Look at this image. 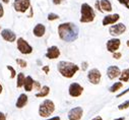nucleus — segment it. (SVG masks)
<instances>
[{
  "mask_svg": "<svg viewBox=\"0 0 129 120\" xmlns=\"http://www.w3.org/2000/svg\"><path fill=\"white\" fill-rule=\"evenodd\" d=\"M1 37L3 38V40L7 41V42H14L16 40V35L9 28H4L1 31Z\"/></svg>",
  "mask_w": 129,
  "mask_h": 120,
  "instance_id": "obj_12",
  "label": "nucleus"
},
{
  "mask_svg": "<svg viewBox=\"0 0 129 120\" xmlns=\"http://www.w3.org/2000/svg\"><path fill=\"white\" fill-rule=\"evenodd\" d=\"M120 18V15L115 13V14H109L106 15L103 19V25H108V24H113L115 22L118 21V19Z\"/></svg>",
  "mask_w": 129,
  "mask_h": 120,
  "instance_id": "obj_15",
  "label": "nucleus"
},
{
  "mask_svg": "<svg viewBox=\"0 0 129 120\" xmlns=\"http://www.w3.org/2000/svg\"><path fill=\"white\" fill-rule=\"evenodd\" d=\"M59 56H60V50L57 46H51L48 48L46 53V57L48 59H57Z\"/></svg>",
  "mask_w": 129,
  "mask_h": 120,
  "instance_id": "obj_13",
  "label": "nucleus"
},
{
  "mask_svg": "<svg viewBox=\"0 0 129 120\" xmlns=\"http://www.w3.org/2000/svg\"><path fill=\"white\" fill-rule=\"evenodd\" d=\"M50 93V87L48 85H44L43 87H41L40 92L36 94V97L37 98H44V97H47Z\"/></svg>",
  "mask_w": 129,
  "mask_h": 120,
  "instance_id": "obj_20",
  "label": "nucleus"
},
{
  "mask_svg": "<svg viewBox=\"0 0 129 120\" xmlns=\"http://www.w3.org/2000/svg\"><path fill=\"white\" fill-rule=\"evenodd\" d=\"M120 73H121V70H120V68L118 66H114L113 65V66L108 67V69H107V75H108V77L110 79H114V78L118 77L120 75Z\"/></svg>",
  "mask_w": 129,
  "mask_h": 120,
  "instance_id": "obj_14",
  "label": "nucleus"
},
{
  "mask_svg": "<svg viewBox=\"0 0 129 120\" xmlns=\"http://www.w3.org/2000/svg\"><path fill=\"white\" fill-rule=\"evenodd\" d=\"M127 46H128V47H129V41H128V42H127Z\"/></svg>",
  "mask_w": 129,
  "mask_h": 120,
  "instance_id": "obj_42",
  "label": "nucleus"
},
{
  "mask_svg": "<svg viewBox=\"0 0 129 120\" xmlns=\"http://www.w3.org/2000/svg\"><path fill=\"white\" fill-rule=\"evenodd\" d=\"M33 33H34V35H35L36 37L41 38V37H43V36L45 35V33H46V27H45L44 24H42V23H38V24L34 27Z\"/></svg>",
  "mask_w": 129,
  "mask_h": 120,
  "instance_id": "obj_16",
  "label": "nucleus"
},
{
  "mask_svg": "<svg viewBox=\"0 0 129 120\" xmlns=\"http://www.w3.org/2000/svg\"><path fill=\"white\" fill-rule=\"evenodd\" d=\"M87 66H88V65H87L86 62H83V63H82V69H83V70H85V68H87Z\"/></svg>",
  "mask_w": 129,
  "mask_h": 120,
  "instance_id": "obj_35",
  "label": "nucleus"
},
{
  "mask_svg": "<svg viewBox=\"0 0 129 120\" xmlns=\"http://www.w3.org/2000/svg\"><path fill=\"white\" fill-rule=\"evenodd\" d=\"M83 114V110L81 107H75L68 112V119L69 120H80Z\"/></svg>",
  "mask_w": 129,
  "mask_h": 120,
  "instance_id": "obj_11",
  "label": "nucleus"
},
{
  "mask_svg": "<svg viewBox=\"0 0 129 120\" xmlns=\"http://www.w3.org/2000/svg\"><path fill=\"white\" fill-rule=\"evenodd\" d=\"M34 79L31 76H26L25 79H24V83H23V87L25 89V92H30V91H33V88H34Z\"/></svg>",
  "mask_w": 129,
  "mask_h": 120,
  "instance_id": "obj_17",
  "label": "nucleus"
},
{
  "mask_svg": "<svg viewBox=\"0 0 129 120\" xmlns=\"http://www.w3.org/2000/svg\"><path fill=\"white\" fill-rule=\"evenodd\" d=\"M62 1H64V0H53V3L56 4V5H58V4L62 3Z\"/></svg>",
  "mask_w": 129,
  "mask_h": 120,
  "instance_id": "obj_34",
  "label": "nucleus"
},
{
  "mask_svg": "<svg viewBox=\"0 0 129 120\" xmlns=\"http://www.w3.org/2000/svg\"><path fill=\"white\" fill-rule=\"evenodd\" d=\"M94 10L93 8L87 4L83 3L81 5V17H80V22H91L94 19Z\"/></svg>",
  "mask_w": 129,
  "mask_h": 120,
  "instance_id": "obj_3",
  "label": "nucleus"
},
{
  "mask_svg": "<svg viewBox=\"0 0 129 120\" xmlns=\"http://www.w3.org/2000/svg\"><path fill=\"white\" fill-rule=\"evenodd\" d=\"M34 88H36V89H38V91H40L41 89V84H40V82L39 81H34Z\"/></svg>",
  "mask_w": 129,
  "mask_h": 120,
  "instance_id": "obj_29",
  "label": "nucleus"
},
{
  "mask_svg": "<svg viewBox=\"0 0 129 120\" xmlns=\"http://www.w3.org/2000/svg\"><path fill=\"white\" fill-rule=\"evenodd\" d=\"M43 70H44L46 73H48V72H49V67H48V66H44V67H43Z\"/></svg>",
  "mask_w": 129,
  "mask_h": 120,
  "instance_id": "obj_37",
  "label": "nucleus"
},
{
  "mask_svg": "<svg viewBox=\"0 0 129 120\" xmlns=\"http://www.w3.org/2000/svg\"><path fill=\"white\" fill-rule=\"evenodd\" d=\"M17 49L21 54L27 55L33 52V47H31L24 39L22 38H18L17 39Z\"/></svg>",
  "mask_w": 129,
  "mask_h": 120,
  "instance_id": "obj_5",
  "label": "nucleus"
},
{
  "mask_svg": "<svg viewBox=\"0 0 129 120\" xmlns=\"http://www.w3.org/2000/svg\"><path fill=\"white\" fill-rule=\"evenodd\" d=\"M114 120H125L124 117H120V118H117V119H114Z\"/></svg>",
  "mask_w": 129,
  "mask_h": 120,
  "instance_id": "obj_39",
  "label": "nucleus"
},
{
  "mask_svg": "<svg viewBox=\"0 0 129 120\" xmlns=\"http://www.w3.org/2000/svg\"><path fill=\"white\" fill-rule=\"evenodd\" d=\"M0 120H6V115L3 112H0Z\"/></svg>",
  "mask_w": 129,
  "mask_h": 120,
  "instance_id": "obj_32",
  "label": "nucleus"
},
{
  "mask_svg": "<svg viewBox=\"0 0 129 120\" xmlns=\"http://www.w3.org/2000/svg\"><path fill=\"white\" fill-rule=\"evenodd\" d=\"M128 92H129V88H127V89H126V91H124V92H122L121 94H119V95L117 96V98H120V97H122L123 95H125V94H126V93H128Z\"/></svg>",
  "mask_w": 129,
  "mask_h": 120,
  "instance_id": "obj_33",
  "label": "nucleus"
},
{
  "mask_svg": "<svg viewBox=\"0 0 129 120\" xmlns=\"http://www.w3.org/2000/svg\"><path fill=\"white\" fill-rule=\"evenodd\" d=\"M122 86H123V83H122L121 81H117V82H115V83L109 88V91H110L111 93H115V92L119 91V89H120Z\"/></svg>",
  "mask_w": 129,
  "mask_h": 120,
  "instance_id": "obj_23",
  "label": "nucleus"
},
{
  "mask_svg": "<svg viewBox=\"0 0 129 120\" xmlns=\"http://www.w3.org/2000/svg\"><path fill=\"white\" fill-rule=\"evenodd\" d=\"M119 80L120 81H125V82L129 81V69L128 68L121 71V73L119 75Z\"/></svg>",
  "mask_w": 129,
  "mask_h": 120,
  "instance_id": "obj_21",
  "label": "nucleus"
},
{
  "mask_svg": "<svg viewBox=\"0 0 129 120\" xmlns=\"http://www.w3.org/2000/svg\"><path fill=\"white\" fill-rule=\"evenodd\" d=\"M129 107V100L128 101H125L124 103H122V104H120L119 106H118V109L119 110H124V109H127Z\"/></svg>",
  "mask_w": 129,
  "mask_h": 120,
  "instance_id": "obj_26",
  "label": "nucleus"
},
{
  "mask_svg": "<svg viewBox=\"0 0 129 120\" xmlns=\"http://www.w3.org/2000/svg\"><path fill=\"white\" fill-rule=\"evenodd\" d=\"M113 57H114L115 59H120V58H121V53L114 52V53H113Z\"/></svg>",
  "mask_w": 129,
  "mask_h": 120,
  "instance_id": "obj_31",
  "label": "nucleus"
},
{
  "mask_svg": "<svg viewBox=\"0 0 129 120\" xmlns=\"http://www.w3.org/2000/svg\"><path fill=\"white\" fill-rule=\"evenodd\" d=\"M29 5H30V0H14L13 3L14 9L17 12H21V13L25 12L29 8Z\"/></svg>",
  "mask_w": 129,
  "mask_h": 120,
  "instance_id": "obj_7",
  "label": "nucleus"
},
{
  "mask_svg": "<svg viewBox=\"0 0 129 120\" xmlns=\"http://www.w3.org/2000/svg\"><path fill=\"white\" fill-rule=\"evenodd\" d=\"M26 104H27V96H26L25 94L19 95V97H18V99H17V101H16V103H15L16 108L21 109V108H23Z\"/></svg>",
  "mask_w": 129,
  "mask_h": 120,
  "instance_id": "obj_18",
  "label": "nucleus"
},
{
  "mask_svg": "<svg viewBox=\"0 0 129 120\" xmlns=\"http://www.w3.org/2000/svg\"><path fill=\"white\" fill-rule=\"evenodd\" d=\"M16 63L20 66V67H22V68H24V67H26V65H27V63H26V61L25 60H23V59H16Z\"/></svg>",
  "mask_w": 129,
  "mask_h": 120,
  "instance_id": "obj_24",
  "label": "nucleus"
},
{
  "mask_svg": "<svg viewBox=\"0 0 129 120\" xmlns=\"http://www.w3.org/2000/svg\"><path fill=\"white\" fill-rule=\"evenodd\" d=\"M2 2H4V3H8V2H9V0H2Z\"/></svg>",
  "mask_w": 129,
  "mask_h": 120,
  "instance_id": "obj_41",
  "label": "nucleus"
},
{
  "mask_svg": "<svg viewBox=\"0 0 129 120\" xmlns=\"http://www.w3.org/2000/svg\"><path fill=\"white\" fill-rule=\"evenodd\" d=\"M79 29L76 24L73 22L61 23L58 26V35L59 38L65 42H73L78 38Z\"/></svg>",
  "mask_w": 129,
  "mask_h": 120,
  "instance_id": "obj_1",
  "label": "nucleus"
},
{
  "mask_svg": "<svg viewBox=\"0 0 129 120\" xmlns=\"http://www.w3.org/2000/svg\"><path fill=\"white\" fill-rule=\"evenodd\" d=\"M102 78V73L100 72L99 69L92 68L87 72V79L90 83L92 84H99Z\"/></svg>",
  "mask_w": 129,
  "mask_h": 120,
  "instance_id": "obj_6",
  "label": "nucleus"
},
{
  "mask_svg": "<svg viewBox=\"0 0 129 120\" xmlns=\"http://www.w3.org/2000/svg\"><path fill=\"white\" fill-rule=\"evenodd\" d=\"M100 4H101V9L104 10V11H107V12H110L112 10V4L109 0H101L100 1Z\"/></svg>",
  "mask_w": 129,
  "mask_h": 120,
  "instance_id": "obj_19",
  "label": "nucleus"
},
{
  "mask_svg": "<svg viewBox=\"0 0 129 120\" xmlns=\"http://www.w3.org/2000/svg\"><path fill=\"white\" fill-rule=\"evenodd\" d=\"M118 1H119L121 4H123L126 8L129 9V0H118Z\"/></svg>",
  "mask_w": 129,
  "mask_h": 120,
  "instance_id": "obj_28",
  "label": "nucleus"
},
{
  "mask_svg": "<svg viewBox=\"0 0 129 120\" xmlns=\"http://www.w3.org/2000/svg\"><path fill=\"white\" fill-rule=\"evenodd\" d=\"M91 120H103V118H102L101 116H96V117H94V118H92Z\"/></svg>",
  "mask_w": 129,
  "mask_h": 120,
  "instance_id": "obj_38",
  "label": "nucleus"
},
{
  "mask_svg": "<svg viewBox=\"0 0 129 120\" xmlns=\"http://www.w3.org/2000/svg\"><path fill=\"white\" fill-rule=\"evenodd\" d=\"M55 111V104L51 100H45L39 107V115L41 117H49Z\"/></svg>",
  "mask_w": 129,
  "mask_h": 120,
  "instance_id": "obj_4",
  "label": "nucleus"
},
{
  "mask_svg": "<svg viewBox=\"0 0 129 120\" xmlns=\"http://www.w3.org/2000/svg\"><path fill=\"white\" fill-rule=\"evenodd\" d=\"M121 45V41L117 38H114V39H111L107 42L106 44V47H107V50L111 53H114V52H117L119 47Z\"/></svg>",
  "mask_w": 129,
  "mask_h": 120,
  "instance_id": "obj_10",
  "label": "nucleus"
},
{
  "mask_svg": "<svg viewBox=\"0 0 129 120\" xmlns=\"http://www.w3.org/2000/svg\"><path fill=\"white\" fill-rule=\"evenodd\" d=\"M58 18H59L58 14H55V13H49L48 14V20H55Z\"/></svg>",
  "mask_w": 129,
  "mask_h": 120,
  "instance_id": "obj_27",
  "label": "nucleus"
},
{
  "mask_svg": "<svg viewBox=\"0 0 129 120\" xmlns=\"http://www.w3.org/2000/svg\"><path fill=\"white\" fill-rule=\"evenodd\" d=\"M47 120H60V117L59 116H55V117L50 118V119H47Z\"/></svg>",
  "mask_w": 129,
  "mask_h": 120,
  "instance_id": "obj_36",
  "label": "nucleus"
},
{
  "mask_svg": "<svg viewBox=\"0 0 129 120\" xmlns=\"http://www.w3.org/2000/svg\"><path fill=\"white\" fill-rule=\"evenodd\" d=\"M24 79H25V76L22 72L18 73L17 74V81H16V86L17 87H21L23 86V83H24Z\"/></svg>",
  "mask_w": 129,
  "mask_h": 120,
  "instance_id": "obj_22",
  "label": "nucleus"
},
{
  "mask_svg": "<svg viewBox=\"0 0 129 120\" xmlns=\"http://www.w3.org/2000/svg\"><path fill=\"white\" fill-rule=\"evenodd\" d=\"M4 15V8H3V5L0 3V18Z\"/></svg>",
  "mask_w": 129,
  "mask_h": 120,
  "instance_id": "obj_30",
  "label": "nucleus"
},
{
  "mask_svg": "<svg viewBox=\"0 0 129 120\" xmlns=\"http://www.w3.org/2000/svg\"><path fill=\"white\" fill-rule=\"evenodd\" d=\"M125 31H126V25L124 23H121V22L120 23H117V24H114V25H112L109 28L110 34L112 36H114V37H118V36L124 34Z\"/></svg>",
  "mask_w": 129,
  "mask_h": 120,
  "instance_id": "obj_9",
  "label": "nucleus"
},
{
  "mask_svg": "<svg viewBox=\"0 0 129 120\" xmlns=\"http://www.w3.org/2000/svg\"><path fill=\"white\" fill-rule=\"evenodd\" d=\"M82 92H83V87H82L79 83H77V82H72V83L69 85L68 93H69V95H70L71 97H73V98H77V97L81 96Z\"/></svg>",
  "mask_w": 129,
  "mask_h": 120,
  "instance_id": "obj_8",
  "label": "nucleus"
},
{
  "mask_svg": "<svg viewBox=\"0 0 129 120\" xmlns=\"http://www.w3.org/2000/svg\"><path fill=\"white\" fill-rule=\"evenodd\" d=\"M2 89H3V87H2L1 83H0V94H1V93H2Z\"/></svg>",
  "mask_w": 129,
  "mask_h": 120,
  "instance_id": "obj_40",
  "label": "nucleus"
},
{
  "mask_svg": "<svg viewBox=\"0 0 129 120\" xmlns=\"http://www.w3.org/2000/svg\"><path fill=\"white\" fill-rule=\"evenodd\" d=\"M6 67H7L8 70H10V73H11V74H10V78H14L15 75H16V71H15V69H14L12 66H10V65H7Z\"/></svg>",
  "mask_w": 129,
  "mask_h": 120,
  "instance_id": "obj_25",
  "label": "nucleus"
},
{
  "mask_svg": "<svg viewBox=\"0 0 129 120\" xmlns=\"http://www.w3.org/2000/svg\"><path fill=\"white\" fill-rule=\"evenodd\" d=\"M57 69L60 74L66 78H71L79 70V66L68 61H60L57 64Z\"/></svg>",
  "mask_w": 129,
  "mask_h": 120,
  "instance_id": "obj_2",
  "label": "nucleus"
}]
</instances>
